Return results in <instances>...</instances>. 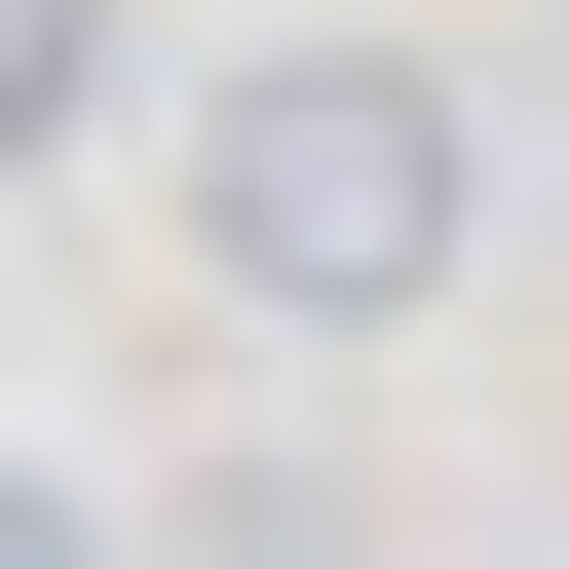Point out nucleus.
I'll return each mask as SVG.
<instances>
[{"label":"nucleus","mask_w":569,"mask_h":569,"mask_svg":"<svg viewBox=\"0 0 569 569\" xmlns=\"http://www.w3.org/2000/svg\"><path fill=\"white\" fill-rule=\"evenodd\" d=\"M456 228H493V77H456V39H228V77H190V266H228V342H418Z\"/></svg>","instance_id":"f257e3e1"},{"label":"nucleus","mask_w":569,"mask_h":569,"mask_svg":"<svg viewBox=\"0 0 569 569\" xmlns=\"http://www.w3.org/2000/svg\"><path fill=\"white\" fill-rule=\"evenodd\" d=\"M114 77H152V39H114V0H0V190H39V152H77Z\"/></svg>","instance_id":"f03ea898"},{"label":"nucleus","mask_w":569,"mask_h":569,"mask_svg":"<svg viewBox=\"0 0 569 569\" xmlns=\"http://www.w3.org/2000/svg\"><path fill=\"white\" fill-rule=\"evenodd\" d=\"M190 569H380V493H342V456H228V493H190Z\"/></svg>","instance_id":"7ed1b4c3"},{"label":"nucleus","mask_w":569,"mask_h":569,"mask_svg":"<svg viewBox=\"0 0 569 569\" xmlns=\"http://www.w3.org/2000/svg\"><path fill=\"white\" fill-rule=\"evenodd\" d=\"M0 569H114V531H77V493H39V456H0Z\"/></svg>","instance_id":"20e7f679"}]
</instances>
